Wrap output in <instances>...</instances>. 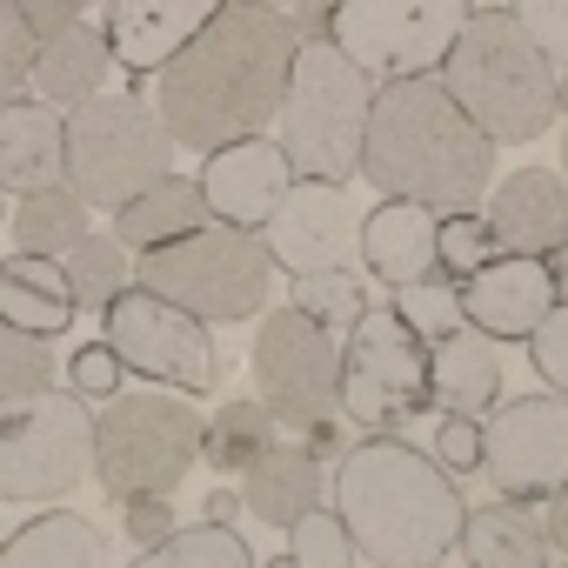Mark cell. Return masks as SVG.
I'll return each instance as SVG.
<instances>
[{"label": "cell", "mask_w": 568, "mask_h": 568, "mask_svg": "<svg viewBox=\"0 0 568 568\" xmlns=\"http://www.w3.org/2000/svg\"><path fill=\"white\" fill-rule=\"evenodd\" d=\"M295 54H302V28L281 8L227 0V8L154 74V108H161L174 148L214 154V148L254 141L267 121H281Z\"/></svg>", "instance_id": "6da1fadb"}, {"label": "cell", "mask_w": 568, "mask_h": 568, "mask_svg": "<svg viewBox=\"0 0 568 568\" xmlns=\"http://www.w3.org/2000/svg\"><path fill=\"white\" fill-rule=\"evenodd\" d=\"M362 174L388 201H415L428 214H475L495 194V141L462 114L442 74L382 81L362 141Z\"/></svg>", "instance_id": "7a4b0ae2"}, {"label": "cell", "mask_w": 568, "mask_h": 568, "mask_svg": "<svg viewBox=\"0 0 568 568\" xmlns=\"http://www.w3.org/2000/svg\"><path fill=\"white\" fill-rule=\"evenodd\" d=\"M335 508L375 568H442L468 521V501L448 481V468L395 435L355 442L342 455Z\"/></svg>", "instance_id": "3957f363"}, {"label": "cell", "mask_w": 568, "mask_h": 568, "mask_svg": "<svg viewBox=\"0 0 568 568\" xmlns=\"http://www.w3.org/2000/svg\"><path fill=\"white\" fill-rule=\"evenodd\" d=\"M442 88L462 101V114L501 148L541 141L555 128V61L528 41V28L515 14H475L462 28V41L442 61Z\"/></svg>", "instance_id": "277c9868"}, {"label": "cell", "mask_w": 568, "mask_h": 568, "mask_svg": "<svg viewBox=\"0 0 568 568\" xmlns=\"http://www.w3.org/2000/svg\"><path fill=\"white\" fill-rule=\"evenodd\" d=\"M375 114V81L335 48V41H302L288 101H281V148H288L302 181H348L362 174V141Z\"/></svg>", "instance_id": "5b68a950"}, {"label": "cell", "mask_w": 568, "mask_h": 568, "mask_svg": "<svg viewBox=\"0 0 568 568\" xmlns=\"http://www.w3.org/2000/svg\"><path fill=\"white\" fill-rule=\"evenodd\" d=\"M267 281H274V254L254 227H227L207 221L168 247H148L134 267V288L187 308L194 322H247L267 302Z\"/></svg>", "instance_id": "8992f818"}, {"label": "cell", "mask_w": 568, "mask_h": 568, "mask_svg": "<svg viewBox=\"0 0 568 568\" xmlns=\"http://www.w3.org/2000/svg\"><path fill=\"white\" fill-rule=\"evenodd\" d=\"M174 168V134L141 94H94L68 108V187L88 207H128Z\"/></svg>", "instance_id": "52a82bcc"}, {"label": "cell", "mask_w": 568, "mask_h": 568, "mask_svg": "<svg viewBox=\"0 0 568 568\" xmlns=\"http://www.w3.org/2000/svg\"><path fill=\"white\" fill-rule=\"evenodd\" d=\"M207 422L181 395H114L94 415V475L114 501L174 495L201 455Z\"/></svg>", "instance_id": "ba28073f"}, {"label": "cell", "mask_w": 568, "mask_h": 568, "mask_svg": "<svg viewBox=\"0 0 568 568\" xmlns=\"http://www.w3.org/2000/svg\"><path fill=\"white\" fill-rule=\"evenodd\" d=\"M468 21V0H342V8H328V41L368 81H415L442 74Z\"/></svg>", "instance_id": "9c48e42d"}, {"label": "cell", "mask_w": 568, "mask_h": 568, "mask_svg": "<svg viewBox=\"0 0 568 568\" xmlns=\"http://www.w3.org/2000/svg\"><path fill=\"white\" fill-rule=\"evenodd\" d=\"M94 462L88 402L68 388H41L0 402V501H61Z\"/></svg>", "instance_id": "30bf717a"}, {"label": "cell", "mask_w": 568, "mask_h": 568, "mask_svg": "<svg viewBox=\"0 0 568 568\" xmlns=\"http://www.w3.org/2000/svg\"><path fill=\"white\" fill-rule=\"evenodd\" d=\"M254 395L274 422L322 428L342 415V335L308 322L302 308H274L254 335Z\"/></svg>", "instance_id": "8fae6325"}, {"label": "cell", "mask_w": 568, "mask_h": 568, "mask_svg": "<svg viewBox=\"0 0 568 568\" xmlns=\"http://www.w3.org/2000/svg\"><path fill=\"white\" fill-rule=\"evenodd\" d=\"M422 408H435L428 342L395 308H368L342 342V415H355L362 428H395Z\"/></svg>", "instance_id": "7c38bea8"}, {"label": "cell", "mask_w": 568, "mask_h": 568, "mask_svg": "<svg viewBox=\"0 0 568 568\" xmlns=\"http://www.w3.org/2000/svg\"><path fill=\"white\" fill-rule=\"evenodd\" d=\"M101 315H108V335H101V342L128 362V375L168 382V388H181V395H207V388H214L221 355H214V342H207V322H194L187 308H174V302H161V295H148V288H128V295H114Z\"/></svg>", "instance_id": "4fadbf2b"}, {"label": "cell", "mask_w": 568, "mask_h": 568, "mask_svg": "<svg viewBox=\"0 0 568 568\" xmlns=\"http://www.w3.org/2000/svg\"><path fill=\"white\" fill-rule=\"evenodd\" d=\"M481 468L501 501H548L568 481V395H515L481 428Z\"/></svg>", "instance_id": "5bb4252c"}, {"label": "cell", "mask_w": 568, "mask_h": 568, "mask_svg": "<svg viewBox=\"0 0 568 568\" xmlns=\"http://www.w3.org/2000/svg\"><path fill=\"white\" fill-rule=\"evenodd\" d=\"M267 254L288 274H335L362 254V214L342 181H295L261 227Z\"/></svg>", "instance_id": "9a60e30c"}, {"label": "cell", "mask_w": 568, "mask_h": 568, "mask_svg": "<svg viewBox=\"0 0 568 568\" xmlns=\"http://www.w3.org/2000/svg\"><path fill=\"white\" fill-rule=\"evenodd\" d=\"M555 302H561L555 261H528V254H495L488 267H475L462 281V315L488 342H528Z\"/></svg>", "instance_id": "2e32d148"}, {"label": "cell", "mask_w": 568, "mask_h": 568, "mask_svg": "<svg viewBox=\"0 0 568 568\" xmlns=\"http://www.w3.org/2000/svg\"><path fill=\"white\" fill-rule=\"evenodd\" d=\"M295 187V161L281 141H234V148H214L207 168H201V194L214 207V221L227 227H267V214L281 207V194Z\"/></svg>", "instance_id": "e0dca14e"}, {"label": "cell", "mask_w": 568, "mask_h": 568, "mask_svg": "<svg viewBox=\"0 0 568 568\" xmlns=\"http://www.w3.org/2000/svg\"><path fill=\"white\" fill-rule=\"evenodd\" d=\"M227 8V0H108V48H114V68H128L134 81L161 74L214 14Z\"/></svg>", "instance_id": "ac0fdd59"}, {"label": "cell", "mask_w": 568, "mask_h": 568, "mask_svg": "<svg viewBox=\"0 0 568 568\" xmlns=\"http://www.w3.org/2000/svg\"><path fill=\"white\" fill-rule=\"evenodd\" d=\"M488 227L501 254L555 261L568 247V181L548 168H521L488 194Z\"/></svg>", "instance_id": "d6986e66"}, {"label": "cell", "mask_w": 568, "mask_h": 568, "mask_svg": "<svg viewBox=\"0 0 568 568\" xmlns=\"http://www.w3.org/2000/svg\"><path fill=\"white\" fill-rule=\"evenodd\" d=\"M0 187L8 194L68 187V114L28 94L0 108Z\"/></svg>", "instance_id": "ffe728a7"}, {"label": "cell", "mask_w": 568, "mask_h": 568, "mask_svg": "<svg viewBox=\"0 0 568 568\" xmlns=\"http://www.w3.org/2000/svg\"><path fill=\"white\" fill-rule=\"evenodd\" d=\"M442 214L415 207V201H382L375 214H362V261L368 274H382L388 288L428 281L442 267Z\"/></svg>", "instance_id": "44dd1931"}, {"label": "cell", "mask_w": 568, "mask_h": 568, "mask_svg": "<svg viewBox=\"0 0 568 568\" xmlns=\"http://www.w3.org/2000/svg\"><path fill=\"white\" fill-rule=\"evenodd\" d=\"M428 402L442 415H488L501 402V362L481 328H455L428 342Z\"/></svg>", "instance_id": "7402d4cb"}, {"label": "cell", "mask_w": 568, "mask_h": 568, "mask_svg": "<svg viewBox=\"0 0 568 568\" xmlns=\"http://www.w3.org/2000/svg\"><path fill=\"white\" fill-rule=\"evenodd\" d=\"M0 322L28 328L41 342L68 335L74 322V288H68V267L48 254H8L0 261Z\"/></svg>", "instance_id": "603a6c76"}, {"label": "cell", "mask_w": 568, "mask_h": 568, "mask_svg": "<svg viewBox=\"0 0 568 568\" xmlns=\"http://www.w3.org/2000/svg\"><path fill=\"white\" fill-rule=\"evenodd\" d=\"M241 501H247L254 521H267V528H295V521L322 501V455H315L308 442H274L261 462H247Z\"/></svg>", "instance_id": "cb8c5ba5"}, {"label": "cell", "mask_w": 568, "mask_h": 568, "mask_svg": "<svg viewBox=\"0 0 568 568\" xmlns=\"http://www.w3.org/2000/svg\"><path fill=\"white\" fill-rule=\"evenodd\" d=\"M207 221H214V207H207L201 181H187V174H161L148 194H134L128 207H114V241L134 247V254H148V247H168V241L207 227Z\"/></svg>", "instance_id": "d4e9b609"}, {"label": "cell", "mask_w": 568, "mask_h": 568, "mask_svg": "<svg viewBox=\"0 0 568 568\" xmlns=\"http://www.w3.org/2000/svg\"><path fill=\"white\" fill-rule=\"evenodd\" d=\"M108 68H114L108 34L81 21V28H68V34H54V41L34 48V94H41L48 108H81V101L101 94Z\"/></svg>", "instance_id": "484cf974"}, {"label": "cell", "mask_w": 568, "mask_h": 568, "mask_svg": "<svg viewBox=\"0 0 568 568\" xmlns=\"http://www.w3.org/2000/svg\"><path fill=\"white\" fill-rule=\"evenodd\" d=\"M0 568H108V535L88 515L54 508L0 541Z\"/></svg>", "instance_id": "4316f807"}, {"label": "cell", "mask_w": 568, "mask_h": 568, "mask_svg": "<svg viewBox=\"0 0 568 568\" xmlns=\"http://www.w3.org/2000/svg\"><path fill=\"white\" fill-rule=\"evenodd\" d=\"M462 548H468L475 568H548V528L528 521L521 501L468 508V521H462Z\"/></svg>", "instance_id": "83f0119b"}, {"label": "cell", "mask_w": 568, "mask_h": 568, "mask_svg": "<svg viewBox=\"0 0 568 568\" xmlns=\"http://www.w3.org/2000/svg\"><path fill=\"white\" fill-rule=\"evenodd\" d=\"M14 241H21V254L68 261V254L88 241V201H81L74 187H41V194H21V207H14Z\"/></svg>", "instance_id": "f1b7e54d"}, {"label": "cell", "mask_w": 568, "mask_h": 568, "mask_svg": "<svg viewBox=\"0 0 568 568\" xmlns=\"http://www.w3.org/2000/svg\"><path fill=\"white\" fill-rule=\"evenodd\" d=\"M267 448H274V415H267L261 395L254 402H227L207 422V435H201V462L221 468V475H247V462H261Z\"/></svg>", "instance_id": "f546056e"}, {"label": "cell", "mask_w": 568, "mask_h": 568, "mask_svg": "<svg viewBox=\"0 0 568 568\" xmlns=\"http://www.w3.org/2000/svg\"><path fill=\"white\" fill-rule=\"evenodd\" d=\"M128 568H261V561L247 555V541H241L234 528H221V521H201V528H181V535H168L161 548H141Z\"/></svg>", "instance_id": "4dcf8cb0"}, {"label": "cell", "mask_w": 568, "mask_h": 568, "mask_svg": "<svg viewBox=\"0 0 568 568\" xmlns=\"http://www.w3.org/2000/svg\"><path fill=\"white\" fill-rule=\"evenodd\" d=\"M68 288H74V308H108L114 295H128V247L114 241V234H88L68 261Z\"/></svg>", "instance_id": "1f68e13d"}, {"label": "cell", "mask_w": 568, "mask_h": 568, "mask_svg": "<svg viewBox=\"0 0 568 568\" xmlns=\"http://www.w3.org/2000/svg\"><path fill=\"white\" fill-rule=\"evenodd\" d=\"M295 308L308 322H322L328 335H348L368 315V288H362L348 267H335V274H295Z\"/></svg>", "instance_id": "d6a6232c"}, {"label": "cell", "mask_w": 568, "mask_h": 568, "mask_svg": "<svg viewBox=\"0 0 568 568\" xmlns=\"http://www.w3.org/2000/svg\"><path fill=\"white\" fill-rule=\"evenodd\" d=\"M395 315H402L422 342H442V335L468 328V315H462V281H455V274L408 281V288H395Z\"/></svg>", "instance_id": "836d02e7"}, {"label": "cell", "mask_w": 568, "mask_h": 568, "mask_svg": "<svg viewBox=\"0 0 568 568\" xmlns=\"http://www.w3.org/2000/svg\"><path fill=\"white\" fill-rule=\"evenodd\" d=\"M41 388H54V348L28 328L0 322V402H21V395H41Z\"/></svg>", "instance_id": "e575fe53"}, {"label": "cell", "mask_w": 568, "mask_h": 568, "mask_svg": "<svg viewBox=\"0 0 568 568\" xmlns=\"http://www.w3.org/2000/svg\"><path fill=\"white\" fill-rule=\"evenodd\" d=\"M288 555L302 561V568H355V535H348V521H342V508H308L295 528H288Z\"/></svg>", "instance_id": "d590c367"}, {"label": "cell", "mask_w": 568, "mask_h": 568, "mask_svg": "<svg viewBox=\"0 0 568 568\" xmlns=\"http://www.w3.org/2000/svg\"><path fill=\"white\" fill-rule=\"evenodd\" d=\"M442 274H455V281H468L475 267H488L501 247H495V227H488V214H442Z\"/></svg>", "instance_id": "8d00e7d4"}, {"label": "cell", "mask_w": 568, "mask_h": 568, "mask_svg": "<svg viewBox=\"0 0 568 568\" xmlns=\"http://www.w3.org/2000/svg\"><path fill=\"white\" fill-rule=\"evenodd\" d=\"M28 81H34V34H28V14H21V0H0V108L21 101Z\"/></svg>", "instance_id": "74e56055"}, {"label": "cell", "mask_w": 568, "mask_h": 568, "mask_svg": "<svg viewBox=\"0 0 568 568\" xmlns=\"http://www.w3.org/2000/svg\"><path fill=\"white\" fill-rule=\"evenodd\" d=\"M121 375H128V362H121L108 342H88V348H74V362H68V388H74L81 402H114V395H121Z\"/></svg>", "instance_id": "f35d334b"}, {"label": "cell", "mask_w": 568, "mask_h": 568, "mask_svg": "<svg viewBox=\"0 0 568 568\" xmlns=\"http://www.w3.org/2000/svg\"><path fill=\"white\" fill-rule=\"evenodd\" d=\"M528 355H535V375H541L555 395H568V302L548 308V322L528 335Z\"/></svg>", "instance_id": "ab89813d"}, {"label": "cell", "mask_w": 568, "mask_h": 568, "mask_svg": "<svg viewBox=\"0 0 568 568\" xmlns=\"http://www.w3.org/2000/svg\"><path fill=\"white\" fill-rule=\"evenodd\" d=\"M515 21L555 68H568V0H515Z\"/></svg>", "instance_id": "60d3db41"}, {"label": "cell", "mask_w": 568, "mask_h": 568, "mask_svg": "<svg viewBox=\"0 0 568 568\" xmlns=\"http://www.w3.org/2000/svg\"><path fill=\"white\" fill-rule=\"evenodd\" d=\"M435 462L455 468V475L481 468V422H475V415H442V428H435Z\"/></svg>", "instance_id": "b9f144b4"}, {"label": "cell", "mask_w": 568, "mask_h": 568, "mask_svg": "<svg viewBox=\"0 0 568 568\" xmlns=\"http://www.w3.org/2000/svg\"><path fill=\"white\" fill-rule=\"evenodd\" d=\"M121 521H128V541H134V548H161L168 535H181L168 495H134V501H121Z\"/></svg>", "instance_id": "7bdbcfd3"}, {"label": "cell", "mask_w": 568, "mask_h": 568, "mask_svg": "<svg viewBox=\"0 0 568 568\" xmlns=\"http://www.w3.org/2000/svg\"><path fill=\"white\" fill-rule=\"evenodd\" d=\"M21 14H28V34L41 48V41L68 34V28H81V0H21Z\"/></svg>", "instance_id": "ee69618b"}, {"label": "cell", "mask_w": 568, "mask_h": 568, "mask_svg": "<svg viewBox=\"0 0 568 568\" xmlns=\"http://www.w3.org/2000/svg\"><path fill=\"white\" fill-rule=\"evenodd\" d=\"M541 528H548V548H561V555H568V481L548 495V521H541Z\"/></svg>", "instance_id": "f6af8a7d"}, {"label": "cell", "mask_w": 568, "mask_h": 568, "mask_svg": "<svg viewBox=\"0 0 568 568\" xmlns=\"http://www.w3.org/2000/svg\"><path fill=\"white\" fill-rule=\"evenodd\" d=\"M234 508H241V495H227V488H214V495H207V521H221V528H227V521H234Z\"/></svg>", "instance_id": "bcb514c9"}, {"label": "cell", "mask_w": 568, "mask_h": 568, "mask_svg": "<svg viewBox=\"0 0 568 568\" xmlns=\"http://www.w3.org/2000/svg\"><path fill=\"white\" fill-rule=\"evenodd\" d=\"M555 288H561V302H568V247L555 254Z\"/></svg>", "instance_id": "7dc6e473"}, {"label": "cell", "mask_w": 568, "mask_h": 568, "mask_svg": "<svg viewBox=\"0 0 568 568\" xmlns=\"http://www.w3.org/2000/svg\"><path fill=\"white\" fill-rule=\"evenodd\" d=\"M555 108H561V114H568V68H561V74H555Z\"/></svg>", "instance_id": "c3c4849f"}, {"label": "cell", "mask_w": 568, "mask_h": 568, "mask_svg": "<svg viewBox=\"0 0 568 568\" xmlns=\"http://www.w3.org/2000/svg\"><path fill=\"white\" fill-rule=\"evenodd\" d=\"M261 8H281V14H288V8H308V0H261Z\"/></svg>", "instance_id": "681fc988"}, {"label": "cell", "mask_w": 568, "mask_h": 568, "mask_svg": "<svg viewBox=\"0 0 568 568\" xmlns=\"http://www.w3.org/2000/svg\"><path fill=\"white\" fill-rule=\"evenodd\" d=\"M261 568H302V561H295V555H274V561H261Z\"/></svg>", "instance_id": "f907efd6"}, {"label": "cell", "mask_w": 568, "mask_h": 568, "mask_svg": "<svg viewBox=\"0 0 568 568\" xmlns=\"http://www.w3.org/2000/svg\"><path fill=\"white\" fill-rule=\"evenodd\" d=\"M561 168H568V134H561ZM561 181H568V174H561Z\"/></svg>", "instance_id": "816d5d0a"}, {"label": "cell", "mask_w": 568, "mask_h": 568, "mask_svg": "<svg viewBox=\"0 0 568 568\" xmlns=\"http://www.w3.org/2000/svg\"><path fill=\"white\" fill-rule=\"evenodd\" d=\"M0 221H8V187H0Z\"/></svg>", "instance_id": "f5cc1de1"}, {"label": "cell", "mask_w": 568, "mask_h": 568, "mask_svg": "<svg viewBox=\"0 0 568 568\" xmlns=\"http://www.w3.org/2000/svg\"><path fill=\"white\" fill-rule=\"evenodd\" d=\"M335 8H342V0H335Z\"/></svg>", "instance_id": "db71d44e"}, {"label": "cell", "mask_w": 568, "mask_h": 568, "mask_svg": "<svg viewBox=\"0 0 568 568\" xmlns=\"http://www.w3.org/2000/svg\"><path fill=\"white\" fill-rule=\"evenodd\" d=\"M81 8H88V0H81Z\"/></svg>", "instance_id": "11a10c76"}]
</instances>
